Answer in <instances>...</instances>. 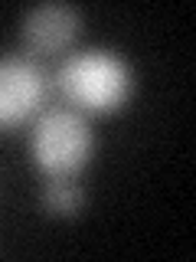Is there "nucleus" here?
<instances>
[{
    "mask_svg": "<svg viewBox=\"0 0 196 262\" xmlns=\"http://www.w3.org/2000/svg\"><path fill=\"white\" fill-rule=\"evenodd\" d=\"M56 89L76 112L111 115L134 92V72L118 53L85 49L69 56L56 72Z\"/></svg>",
    "mask_w": 196,
    "mask_h": 262,
    "instance_id": "nucleus-1",
    "label": "nucleus"
},
{
    "mask_svg": "<svg viewBox=\"0 0 196 262\" xmlns=\"http://www.w3.org/2000/svg\"><path fill=\"white\" fill-rule=\"evenodd\" d=\"M92 128L76 108H46L33 125V161L46 177H76L92 158Z\"/></svg>",
    "mask_w": 196,
    "mask_h": 262,
    "instance_id": "nucleus-2",
    "label": "nucleus"
},
{
    "mask_svg": "<svg viewBox=\"0 0 196 262\" xmlns=\"http://www.w3.org/2000/svg\"><path fill=\"white\" fill-rule=\"evenodd\" d=\"M49 76L27 56L0 59V131L20 128L46 112Z\"/></svg>",
    "mask_w": 196,
    "mask_h": 262,
    "instance_id": "nucleus-3",
    "label": "nucleus"
},
{
    "mask_svg": "<svg viewBox=\"0 0 196 262\" xmlns=\"http://www.w3.org/2000/svg\"><path fill=\"white\" fill-rule=\"evenodd\" d=\"M82 16L69 4H43L23 16V43L33 56H56L79 36Z\"/></svg>",
    "mask_w": 196,
    "mask_h": 262,
    "instance_id": "nucleus-4",
    "label": "nucleus"
},
{
    "mask_svg": "<svg viewBox=\"0 0 196 262\" xmlns=\"http://www.w3.org/2000/svg\"><path fill=\"white\" fill-rule=\"evenodd\" d=\"M43 203L53 216H79L85 193L72 177H49L46 190H43Z\"/></svg>",
    "mask_w": 196,
    "mask_h": 262,
    "instance_id": "nucleus-5",
    "label": "nucleus"
}]
</instances>
